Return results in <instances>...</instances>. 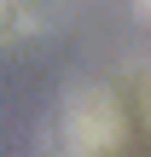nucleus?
Returning <instances> with one entry per match:
<instances>
[{"label": "nucleus", "mask_w": 151, "mask_h": 157, "mask_svg": "<svg viewBox=\"0 0 151 157\" xmlns=\"http://www.w3.org/2000/svg\"><path fill=\"white\" fill-rule=\"evenodd\" d=\"M116 128H122V117H116V99L105 93V87H76L70 99H64V134H70V151H105L111 140H116Z\"/></svg>", "instance_id": "f257e3e1"}, {"label": "nucleus", "mask_w": 151, "mask_h": 157, "mask_svg": "<svg viewBox=\"0 0 151 157\" xmlns=\"http://www.w3.org/2000/svg\"><path fill=\"white\" fill-rule=\"evenodd\" d=\"M134 12H140V17H145V23H151V0H134Z\"/></svg>", "instance_id": "f03ea898"}]
</instances>
